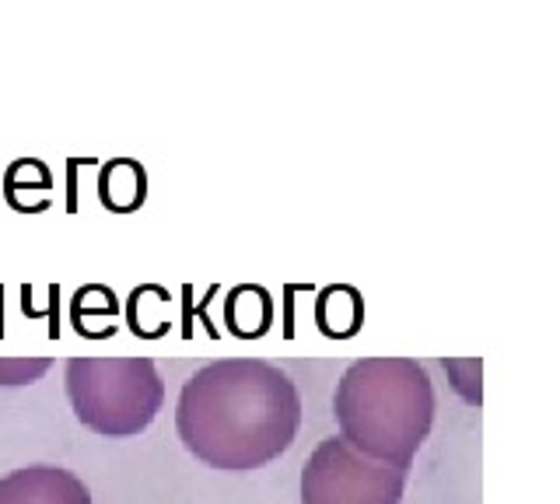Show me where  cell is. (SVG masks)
Here are the masks:
<instances>
[{
	"instance_id": "obj_2",
	"label": "cell",
	"mask_w": 560,
	"mask_h": 504,
	"mask_svg": "<svg viewBox=\"0 0 560 504\" xmlns=\"http://www.w3.org/2000/svg\"><path fill=\"white\" fill-rule=\"evenodd\" d=\"M340 438L393 469H410L434 427V386L410 358H364L332 396Z\"/></svg>"
},
{
	"instance_id": "obj_3",
	"label": "cell",
	"mask_w": 560,
	"mask_h": 504,
	"mask_svg": "<svg viewBox=\"0 0 560 504\" xmlns=\"http://www.w3.org/2000/svg\"><path fill=\"white\" fill-rule=\"evenodd\" d=\"M63 386L78 421L105 438L148 431L165 403V378L148 358H74Z\"/></svg>"
},
{
	"instance_id": "obj_5",
	"label": "cell",
	"mask_w": 560,
	"mask_h": 504,
	"mask_svg": "<svg viewBox=\"0 0 560 504\" xmlns=\"http://www.w3.org/2000/svg\"><path fill=\"white\" fill-rule=\"evenodd\" d=\"M0 504H92V494L70 469L25 466L0 477Z\"/></svg>"
},
{
	"instance_id": "obj_6",
	"label": "cell",
	"mask_w": 560,
	"mask_h": 504,
	"mask_svg": "<svg viewBox=\"0 0 560 504\" xmlns=\"http://www.w3.org/2000/svg\"><path fill=\"white\" fill-rule=\"evenodd\" d=\"M49 358L39 361H0V386H25V382H35L39 375H46Z\"/></svg>"
},
{
	"instance_id": "obj_1",
	"label": "cell",
	"mask_w": 560,
	"mask_h": 504,
	"mask_svg": "<svg viewBox=\"0 0 560 504\" xmlns=\"http://www.w3.org/2000/svg\"><path fill=\"white\" fill-rule=\"evenodd\" d=\"M302 424V396L270 361L232 358L197 368L175 403V431L200 462L245 473L288 452Z\"/></svg>"
},
{
	"instance_id": "obj_4",
	"label": "cell",
	"mask_w": 560,
	"mask_h": 504,
	"mask_svg": "<svg viewBox=\"0 0 560 504\" xmlns=\"http://www.w3.org/2000/svg\"><path fill=\"white\" fill-rule=\"evenodd\" d=\"M402 491L407 469L361 456L340 434L315 445L302 469V504H399Z\"/></svg>"
}]
</instances>
